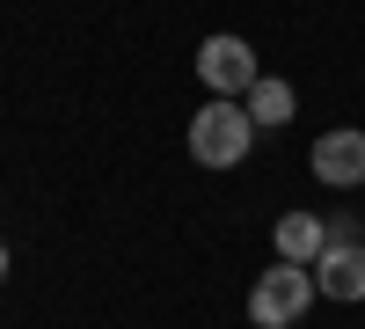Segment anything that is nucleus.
Returning a JSON list of instances; mask_svg holds the SVG:
<instances>
[{
  "instance_id": "nucleus-8",
  "label": "nucleus",
  "mask_w": 365,
  "mask_h": 329,
  "mask_svg": "<svg viewBox=\"0 0 365 329\" xmlns=\"http://www.w3.org/2000/svg\"><path fill=\"white\" fill-rule=\"evenodd\" d=\"M0 285H8V242H0Z\"/></svg>"
},
{
  "instance_id": "nucleus-1",
  "label": "nucleus",
  "mask_w": 365,
  "mask_h": 329,
  "mask_svg": "<svg viewBox=\"0 0 365 329\" xmlns=\"http://www.w3.org/2000/svg\"><path fill=\"white\" fill-rule=\"evenodd\" d=\"M249 146H256V117L241 110V103L212 96L205 110H190V161L197 168H241Z\"/></svg>"
},
{
  "instance_id": "nucleus-4",
  "label": "nucleus",
  "mask_w": 365,
  "mask_h": 329,
  "mask_svg": "<svg viewBox=\"0 0 365 329\" xmlns=\"http://www.w3.org/2000/svg\"><path fill=\"white\" fill-rule=\"evenodd\" d=\"M314 176H322V183H336V191H358V183H365V132H358V125L322 132V139H314Z\"/></svg>"
},
{
  "instance_id": "nucleus-7",
  "label": "nucleus",
  "mask_w": 365,
  "mask_h": 329,
  "mask_svg": "<svg viewBox=\"0 0 365 329\" xmlns=\"http://www.w3.org/2000/svg\"><path fill=\"white\" fill-rule=\"evenodd\" d=\"M292 110H299L292 81H270V74H256V88H249V117H256V132H278V125H292Z\"/></svg>"
},
{
  "instance_id": "nucleus-6",
  "label": "nucleus",
  "mask_w": 365,
  "mask_h": 329,
  "mask_svg": "<svg viewBox=\"0 0 365 329\" xmlns=\"http://www.w3.org/2000/svg\"><path fill=\"white\" fill-rule=\"evenodd\" d=\"M270 242H278V263H307V271H314V256L329 249V220H314V213H285L278 227H270Z\"/></svg>"
},
{
  "instance_id": "nucleus-2",
  "label": "nucleus",
  "mask_w": 365,
  "mask_h": 329,
  "mask_svg": "<svg viewBox=\"0 0 365 329\" xmlns=\"http://www.w3.org/2000/svg\"><path fill=\"white\" fill-rule=\"evenodd\" d=\"M307 300H314L307 263H270V271L249 285V322H256V329H285V322L307 315Z\"/></svg>"
},
{
  "instance_id": "nucleus-3",
  "label": "nucleus",
  "mask_w": 365,
  "mask_h": 329,
  "mask_svg": "<svg viewBox=\"0 0 365 329\" xmlns=\"http://www.w3.org/2000/svg\"><path fill=\"white\" fill-rule=\"evenodd\" d=\"M197 81L212 88V96H249L256 88V51H249V37H234V29H220V37H205L197 44Z\"/></svg>"
},
{
  "instance_id": "nucleus-5",
  "label": "nucleus",
  "mask_w": 365,
  "mask_h": 329,
  "mask_svg": "<svg viewBox=\"0 0 365 329\" xmlns=\"http://www.w3.org/2000/svg\"><path fill=\"white\" fill-rule=\"evenodd\" d=\"M314 293H329V300H365V242H329L314 256Z\"/></svg>"
}]
</instances>
